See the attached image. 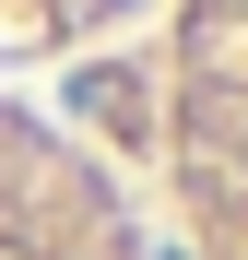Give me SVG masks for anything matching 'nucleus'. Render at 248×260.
Instances as JSON below:
<instances>
[{
	"instance_id": "f257e3e1",
	"label": "nucleus",
	"mask_w": 248,
	"mask_h": 260,
	"mask_svg": "<svg viewBox=\"0 0 248 260\" xmlns=\"http://www.w3.org/2000/svg\"><path fill=\"white\" fill-rule=\"evenodd\" d=\"M178 260H248V0H178L154 107Z\"/></svg>"
},
{
	"instance_id": "7ed1b4c3",
	"label": "nucleus",
	"mask_w": 248,
	"mask_h": 260,
	"mask_svg": "<svg viewBox=\"0 0 248 260\" xmlns=\"http://www.w3.org/2000/svg\"><path fill=\"white\" fill-rule=\"evenodd\" d=\"M130 12H154V0H0V36L12 48H83V36H118Z\"/></svg>"
},
{
	"instance_id": "f03ea898",
	"label": "nucleus",
	"mask_w": 248,
	"mask_h": 260,
	"mask_svg": "<svg viewBox=\"0 0 248 260\" xmlns=\"http://www.w3.org/2000/svg\"><path fill=\"white\" fill-rule=\"evenodd\" d=\"M0 260H178L130 178L0 83Z\"/></svg>"
}]
</instances>
